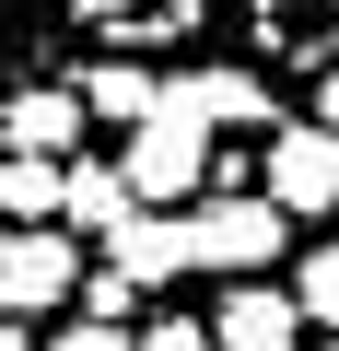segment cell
Returning <instances> with one entry per match:
<instances>
[{"label":"cell","instance_id":"11","mask_svg":"<svg viewBox=\"0 0 339 351\" xmlns=\"http://www.w3.org/2000/svg\"><path fill=\"white\" fill-rule=\"evenodd\" d=\"M152 106H164V71H152V59H94V71H82V117H105V129H140Z\"/></svg>","mask_w":339,"mask_h":351},{"label":"cell","instance_id":"9","mask_svg":"<svg viewBox=\"0 0 339 351\" xmlns=\"http://www.w3.org/2000/svg\"><path fill=\"white\" fill-rule=\"evenodd\" d=\"M211 339H223V351H304V304H292L281 281H234V293L211 304Z\"/></svg>","mask_w":339,"mask_h":351},{"label":"cell","instance_id":"2","mask_svg":"<svg viewBox=\"0 0 339 351\" xmlns=\"http://www.w3.org/2000/svg\"><path fill=\"white\" fill-rule=\"evenodd\" d=\"M82 293L71 223H0V316H59Z\"/></svg>","mask_w":339,"mask_h":351},{"label":"cell","instance_id":"10","mask_svg":"<svg viewBox=\"0 0 339 351\" xmlns=\"http://www.w3.org/2000/svg\"><path fill=\"white\" fill-rule=\"evenodd\" d=\"M117 211H140V188H129L117 164H94V152H71V164H59V223H71V234H105Z\"/></svg>","mask_w":339,"mask_h":351},{"label":"cell","instance_id":"17","mask_svg":"<svg viewBox=\"0 0 339 351\" xmlns=\"http://www.w3.org/2000/svg\"><path fill=\"white\" fill-rule=\"evenodd\" d=\"M0 351H47V339H36V328H24V316H0Z\"/></svg>","mask_w":339,"mask_h":351},{"label":"cell","instance_id":"19","mask_svg":"<svg viewBox=\"0 0 339 351\" xmlns=\"http://www.w3.org/2000/svg\"><path fill=\"white\" fill-rule=\"evenodd\" d=\"M327 351H339V328H327Z\"/></svg>","mask_w":339,"mask_h":351},{"label":"cell","instance_id":"5","mask_svg":"<svg viewBox=\"0 0 339 351\" xmlns=\"http://www.w3.org/2000/svg\"><path fill=\"white\" fill-rule=\"evenodd\" d=\"M71 24L105 47V59H164L211 24V0H71Z\"/></svg>","mask_w":339,"mask_h":351},{"label":"cell","instance_id":"18","mask_svg":"<svg viewBox=\"0 0 339 351\" xmlns=\"http://www.w3.org/2000/svg\"><path fill=\"white\" fill-rule=\"evenodd\" d=\"M316 129H339V71H327V82H316Z\"/></svg>","mask_w":339,"mask_h":351},{"label":"cell","instance_id":"16","mask_svg":"<svg viewBox=\"0 0 339 351\" xmlns=\"http://www.w3.org/2000/svg\"><path fill=\"white\" fill-rule=\"evenodd\" d=\"M47 351H129V328H117V316H82V304H71V328H59Z\"/></svg>","mask_w":339,"mask_h":351},{"label":"cell","instance_id":"4","mask_svg":"<svg viewBox=\"0 0 339 351\" xmlns=\"http://www.w3.org/2000/svg\"><path fill=\"white\" fill-rule=\"evenodd\" d=\"M258 199H269L281 223H304V211H339V129H316V117L269 129V164H258Z\"/></svg>","mask_w":339,"mask_h":351},{"label":"cell","instance_id":"15","mask_svg":"<svg viewBox=\"0 0 339 351\" xmlns=\"http://www.w3.org/2000/svg\"><path fill=\"white\" fill-rule=\"evenodd\" d=\"M129 351H223V339H211V316H152Z\"/></svg>","mask_w":339,"mask_h":351},{"label":"cell","instance_id":"3","mask_svg":"<svg viewBox=\"0 0 339 351\" xmlns=\"http://www.w3.org/2000/svg\"><path fill=\"white\" fill-rule=\"evenodd\" d=\"M117 176H129V188L164 211V199H199L211 188V129H188V117H140V129H117Z\"/></svg>","mask_w":339,"mask_h":351},{"label":"cell","instance_id":"1","mask_svg":"<svg viewBox=\"0 0 339 351\" xmlns=\"http://www.w3.org/2000/svg\"><path fill=\"white\" fill-rule=\"evenodd\" d=\"M292 246V223L258 199V188H211V211H188V269H223V281H258L269 258Z\"/></svg>","mask_w":339,"mask_h":351},{"label":"cell","instance_id":"14","mask_svg":"<svg viewBox=\"0 0 339 351\" xmlns=\"http://www.w3.org/2000/svg\"><path fill=\"white\" fill-rule=\"evenodd\" d=\"M304 328H339V246H304V281H292Z\"/></svg>","mask_w":339,"mask_h":351},{"label":"cell","instance_id":"6","mask_svg":"<svg viewBox=\"0 0 339 351\" xmlns=\"http://www.w3.org/2000/svg\"><path fill=\"white\" fill-rule=\"evenodd\" d=\"M164 117H188V129H211V141H234V129H281V106H269V82L258 71H164Z\"/></svg>","mask_w":339,"mask_h":351},{"label":"cell","instance_id":"13","mask_svg":"<svg viewBox=\"0 0 339 351\" xmlns=\"http://www.w3.org/2000/svg\"><path fill=\"white\" fill-rule=\"evenodd\" d=\"M258 36L269 47H327L339 36V0H258Z\"/></svg>","mask_w":339,"mask_h":351},{"label":"cell","instance_id":"7","mask_svg":"<svg viewBox=\"0 0 339 351\" xmlns=\"http://www.w3.org/2000/svg\"><path fill=\"white\" fill-rule=\"evenodd\" d=\"M82 82H12L0 94V152H47V164H71L82 152Z\"/></svg>","mask_w":339,"mask_h":351},{"label":"cell","instance_id":"12","mask_svg":"<svg viewBox=\"0 0 339 351\" xmlns=\"http://www.w3.org/2000/svg\"><path fill=\"white\" fill-rule=\"evenodd\" d=\"M0 223H59V164L47 152H0Z\"/></svg>","mask_w":339,"mask_h":351},{"label":"cell","instance_id":"8","mask_svg":"<svg viewBox=\"0 0 339 351\" xmlns=\"http://www.w3.org/2000/svg\"><path fill=\"white\" fill-rule=\"evenodd\" d=\"M105 269H117L129 293L188 281V223H176V211H152V199H140V211H117V223H105Z\"/></svg>","mask_w":339,"mask_h":351}]
</instances>
